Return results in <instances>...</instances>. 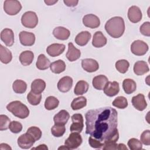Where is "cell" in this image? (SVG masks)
<instances>
[{
	"label": "cell",
	"instance_id": "obj_1",
	"mask_svg": "<svg viewBox=\"0 0 150 150\" xmlns=\"http://www.w3.org/2000/svg\"><path fill=\"white\" fill-rule=\"evenodd\" d=\"M86 133L103 144L117 142L118 113L115 109L105 107L88 110L85 114Z\"/></svg>",
	"mask_w": 150,
	"mask_h": 150
},
{
	"label": "cell",
	"instance_id": "obj_2",
	"mask_svg": "<svg viewBox=\"0 0 150 150\" xmlns=\"http://www.w3.org/2000/svg\"><path fill=\"white\" fill-rule=\"evenodd\" d=\"M105 29L112 38H120L125 31V23L123 18L120 16L111 18L105 23Z\"/></svg>",
	"mask_w": 150,
	"mask_h": 150
},
{
	"label": "cell",
	"instance_id": "obj_3",
	"mask_svg": "<svg viewBox=\"0 0 150 150\" xmlns=\"http://www.w3.org/2000/svg\"><path fill=\"white\" fill-rule=\"evenodd\" d=\"M6 109L14 116L21 119H24L29 115L28 107L19 101H13L6 105Z\"/></svg>",
	"mask_w": 150,
	"mask_h": 150
},
{
	"label": "cell",
	"instance_id": "obj_4",
	"mask_svg": "<svg viewBox=\"0 0 150 150\" xmlns=\"http://www.w3.org/2000/svg\"><path fill=\"white\" fill-rule=\"evenodd\" d=\"M21 23L25 28L30 29L34 28L38 23V16L33 11H27L22 15Z\"/></svg>",
	"mask_w": 150,
	"mask_h": 150
},
{
	"label": "cell",
	"instance_id": "obj_5",
	"mask_svg": "<svg viewBox=\"0 0 150 150\" xmlns=\"http://www.w3.org/2000/svg\"><path fill=\"white\" fill-rule=\"evenodd\" d=\"M22 9L19 1L16 0H6L4 2V10L9 15H15Z\"/></svg>",
	"mask_w": 150,
	"mask_h": 150
},
{
	"label": "cell",
	"instance_id": "obj_6",
	"mask_svg": "<svg viewBox=\"0 0 150 150\" xmlns=\"http://www.w3.org/2000/svg\"><path fill=\"white\" fill-rule=\"evenodd\" d=\"M148 49V45L141 40L134 41L131 45V51L136 56H143L145 54Z\"/></svg>",
	"mask_w": 150,
	"mask_h": 150
},
{
	"label": "cell",
	"instance_id": "obj_7",
	"mask_svg": "<svg viewBox=\"0 0 150 150\" xmlns=\"http://www.w3.org/2000/svg\"><path fill=\"white\" fill-rule=\"evenodd\" d=\"M83 141L82 138L80 133L72 132L64 142V144L70 149L77 148L81 144Z\"/></svg>",
	"mask_w": 150,
	"mask_h": 150
},
{
	"label": "cell",
	"instance_id": "obj_8",
	"mask_svg": "<svg viewBox=\"0 0 150 150\" xmlns=\"http://www.w3.org/2000/svg\"><path fill=\"white\" fill-rule=\"evenodd\" d=\"M71 121L72 124L70 127V131L80 133L84 127L83 115L81 114H74L71 116Z\"/></svg>",
	"mask_w": 150,
	"mask_h": 150
},
{
	"label": "cell",
	"instance_id": "obj_9",
	"mask_svg": "<svg viewBox=\"0 0 150 150\" xmlns=\"http://www.w3.org/2000/svg\"><path fill=\"white\" fill-rule=\"evenodd\" d=\"M35 142V140L33 138V137L26 132L21 135L18 138L17 142L20 148L22 149H29L33 145Z\"/></svg>",
	"mask_w": 150,
	"mask_h": 150
},
{
	"label": "cell",
	"instance_id": "obj_10",
	"mask_svg": "<svg viewBox=\"0 0 150 150\" xmlns=\"http://www.w3.org/2000/svg\"><path fill=\"white\" fill-rule=\"evenodd\" d=\"M83 23L87 28L95 29L100 26V21L96 15L94 14H87L83 17Z\"/></svg>",
	"mask_w": 150,
	"mask_h": 150
},
{
	"label": "cell",
	"instance_id": "obj_11",
	"mask_svg": "<svg viewBox=\"0 0 150 150\" xmlns=\"http://www.w3.org/2000/svg\"><path fill=\"white\" fill-rule=\"evenodd\" d=\"M21 43L25 46H31L35 42V36L33 33L22 31L19 35Z\"/></svg>",
	"mask_w": 150,
	"mask_h": 150
},
{
	"label": "cell",
	"instance_id": "obj_12",
	"mask_svg": "<svg viewBox=\"0 0 150 150\" xmlns=\"http://www.w3.org/2000/svg\"><path fill=\"white\" fill-rule=\"evenodd\" d=\"M142 14L139 7L133 5L129 7L128 11V18L130 22L137 23L142 19Z\"/></svg>",
	"mask_w": 150,
	"mask_h": 150
},
{
	"label": "cell",
	"instance_id": "obj_13",
	"mask_svg": "<svg viewBox=\"0 0 150 150\" xmlns=\"http://www.w3.org/2000/svg\"><path fill=\"white\" fill-rule=\"evenodd\" d=\"M131 102L134 108L138 111H142L147 107V103L145 100V96L144 94L141 93L132 97Z\"/></svg>",
	"mask_w": 150,
	"mask_h": 150
},
{
	"label": "cell",
	"instance_id": "obj_14",
	"mask_svg": "<svg viewBox=\"0 0 150 150\" xmlns=\"http://www.w3.org/2000/svg\"><path fill=\"white\" fill-rule=\"evenodd\" d=\"M73 79L70 76H64L61 78L57 83V88L62 93L68 92L72 87Z\"/></svg>",
	"mask_w": 150,
	"mask_h": 150
},
{
	"label": "cell",
	"instance_id": "obj_15",
	"mask_svg": "<svg viewBox=\"0 0 150 150\" xmlns=\"http://www.w3.org/2000/svg\"><path fill=\"white\" fill-rule=\"evenodd\" d=\"M104 93L108 97L116 96L120 91L119 83L117 81H108L103 89Z\"/></svg>",
	"mask_w": 150,
	"mask_h": 150
},
{
	"label": "cell",
	"instance_id": "obj_16",
	"mask_svg": "<svg viewBox=\"0 0 150 150\" xmlns=\"http://www.w3.org/2000/svg\"><path fill=\"white\" fill-rule=\"evenodd\" d=\"M1 39L7 46H11L14 43V33L12 29L5 28L1 33Z\"/></svg>",
	"mask_w": 150,
	"mask_h": 150
},
{
	"label": "cell",
	"instance_id": "obj_17",
	"mask_svg": "<svg viewBox=\"0 0 150 150\" xmlns=\"http://www.w3.org/2000/svg\"><path fill=\"white\" fill-rule=\"evenodd\" d=\"M81 66L83 69L89 73L97 71L99 68L98 62L93 59H84L81 60Z\"/></svg>",
	"mask_w": 150,
	"mask_h": 150
},
{
	"label": "cell",
	"instance_id": "obj_18",
	"mask_svg": "<svg viewBox=\"0 0 150 150\" xmlns=\"http://www.w3.org/2000/svg\"><path fill=\"white\" fill-rule=\"evenodd\" d=\"M65 45L59 43H53L46 49V52L52 57H57L62 54L65 49Z\"/></svg>",
	"mask_w": 150,
	"mask_h": 150
},
{
	"label": "cell",
	"instance_id": "obj_19",
	"mask_svg": "<svg viewBox=\"0 0 150 150\" xmlns=\"http://www.w3.org/2000/svg\"><path fill=\"white\" fill-rule=\"evenodd\" d=\"M66 56L70 62H74L80 58L81 52L79 49H77L71 42H70L68 44V50Z\"/></svg>",
	"mask_w": 150,
	"mask_h": 150
},
{
	"label": "cell",
	"instance_id": "obj_20",
	"mask_svg": "<svg viewBox=\"0 0 150 150\" xmlns=\"http://www.w3.org/2000/svg\"><path fill=\"white\" fill-rule=\"evenodd\" d=\"M53 35L56 39L59 40H65L69 39L70 32L69 29L64 27L58 26L53 29Z\"/></svg>",
	"mask_w": 150,
	"mask_h": 150
},
{
	"label": "cell",
	"instance_id": "obj_21",
	"mask_svg": "<svg viewBox=\"0 0 150 150\" xmlns=\"http://www.w3.org/2000/svg\"><path fill=\"white\" fill-rule=\"evenodd\" d=\"M107 39L101 31H97L93 35L92 45L95 47H102L107 44Z\"/></svg>",
	"mask_w": 150,
	"mask_h": 150
},
{
	"label": "cell",
	"instance_id": "obj_22",
	"mask_svg": "<svg viewBox=\"0 0 150 150\" xmlns=\"http://www.w3.org/2000/svg\"><path fill=\"white\" fill-rule=\"evenodd\" d=\"M134 72L136 75L142 76L146 73H148L149 70L148 65L147 63L145 61H137L135 63L134 66Z\"/></svg>",
	"mask_w": 150,
	"mask_h": 150
},
{
	"label": "cell",
	"instance_id": "obj_23",
	"mask_svg": "<svg viewBox=\"0 0 150 150\" xmlns=\"http://www.w3.org/2000/svg\"><path fill=\"white\" fill-rule=\"evenodd\" d=\"M108 81V78L104 75H98L94 77L92 81L93 87L98 90H102Z\"/></svg>",
	"mask_w": 150,
	"mask_h": 150
},
{
	"label": "cell",
	"instance_id": "obj_24",
	"mask_svg": "<svg viewBox=\"0 0 150 150\" xmlns=\"http://www.w3.org/2000/svg\"><path fill=\"white\" fill-rule=\"evenodd\" d=\"M70 118L69 113L65 110H60L53 117L54 124L65 125Z\"/></svg>",
	"mask_w": 150,
	"mask_h": 150
},
{
	"label": "cell",
	"instance_id": "obj_25",
	"mask_svg": "<svg viewBox=\"0 0 150 150\" xmlns=\"http://www.w3.org/2000/svg\"><path fill=\"white\" fill-rule=\"evenodd\" d=\"M91 35L88 31H82L78 33L75 38V42L77 45L83 46L87 44L91 38Z\"/></svg>",
	"mask_w": 150,
	"mask_h": 150
},
{
	"label": "cell",
	"instance_id": "obj_26",
	"mask_svg": "<svg viewBox=\"0 0 150 150\" xmlns=\"http://www.w3.org/2000/svg\"><path fill=\"white\" fill-rule=\"evenodd\" d=\"M46 87V83L44 80L37 79L31 83V91L36 94H41Z\"/></svg>",
	"mask_w": 150,
	"mask_h": 150
},
{
	"label": "cell",
	"instance_id": "obj_27",
	"mask_svg": "<svg viewBox=\"0 0 150 150\" xmlns=\"http://www.w3.org/2000/svg\"><path fill=\"white\" fill-rule=\"evenodd\" d=\"M34 59V54L30 50L22 52L19 56V61L23 66L30 65Z\"/></svg>",
	"mask_w": 150,
	"mask_h": 150
},
{
	"label": "cell",
	"instance_id": "obj_28",
	"mask_svg": "<svg viewBox=\"0 0 150 150\" xmlns=\"http://www.w3.org/2000/svg\"><path fill=\"white\" fill-rule=\"evenodd\" d=\"M12 59L11 52L6 47L0 45V60L2 63L8 64Z\"/></svg>",
	"mask_w": 150,
	"mask_h": 150
},
{
	"label": "cell",
	"instance_id": "obj_29",
	"mask_svg": "<svg viewBox=\"0 0 150 150\" xmlns=\"http://www.w3.org/2000/svg\"><path fill=\"white\" fill-rule=\"evenodd\" d=\"M122 88L126 94H130L136 90L137 84L134 80L126 79L122 82Z\"/></svg>",
	"mask_w": 150,
	"mask_h": 150
},
{
	"label": "cell",
	"instance_id": "obj_30",
	"mask_svg": "<svg viewBox=\"0 0 150 150\" xmlns=\"http://www.w3.org/2000/svg\"><path fill=\"white\" fill-rule=\"evenodd\" d=\"M50 62L45 54H40L38 57V60L36 63V67L39 70H46L50 67Z\"/></svg>",
	"mask_w": 150,
	"mask_h": 150
},
{
	"label": "cell",
	"instance_id": "obj_31",
	"mask_svg": "<svg viewBox=\"0 0 150 150\" xmlns=\"http://www.w3.org/2000/svg\"><path fill=\"white\" fill-rule=\"evenodd\" d=\"M50 70L53 73L55 74H59L65 70L66 64L62 60H57L50 64Z\"/></svg>",
	"mask_w": 150,
	"mask_h": 150
},
{
	"label": "cell",
	"instance_id": "obj_32",
	"mask_svg": "<svg viewBox=\"0 0 150 150\" xmlns=\"http://www.w3.org/2000/svg\"><path fill=\"white\" fill-rule=\"evenodd\" d=\"M89 85L88 83L84 80L79 81L74 89V93L77 96L83 95L86 93L88 90Z\"/></svg>",
	"mask_w": 150,
	"mask_h": 150
},
{
	"label": "cell",
	"instance_id": "obj_33",
	"mask_svg": "<svg viewBox=\"0 0 150 150\" xmlns=\"http://www.w3.org/2000/svg\"><path fill=\"white\" fill-rule=\"evenodd\" d=\"M87 104V99L83 96L75 98L71 103V107L73 110H78L84 107Z\"/></svg>",
	"mask_w": 150,
	"mask_h": 150
},
{
	"label": "cell",
	"instance_id": "obj_34",
	"mask_svg": "<svg viewBox=\"0 0 150 150\" xmlns=\"http://www.w3.org/2000/svg\"><path fill=\"white\" fill-rule=\"evenodd\" d=\"M12 88L15 93L18 94H22L26 91L27 89V84L22 80H16L13 83Z\"/></svg>",
	"mask_w": 150,
	"mask_h": 150
},
{
	"label": "cell",
	"instance_id": "obj_35",
	"mask_svg": "<svg viewBox=\"0 0 150 150\" xmlns=\"http://www.w3.org/2000/svg\"><path fill=\"white\" fill-rule=\"evenodd\" d=\"M59 100L54 96H49L46 98L45 102V107L47 110L55 109L59 105Z\"/></svg>",
	"mask_w": 150,
	"mask_h": 150
},
{
	"label": "cell",
	"instance_id": "obj_36",
	"mask_svg": "<svg viewBox=\"0 0 150 150\" xmlns=\"http://www.w3.org/2000/svg\"><path fill=\"white\" fill-rule=\"evenodd\" d=\"M42 100L41 94H36L30 91L27 95L28 101L33 105H38Z\"/></svg>",
	"mask_w": 150,
	"mask_h": 150
},
{
	"label": "cell",
	"instance_id": "obj_37",
	"mask_svg": "<svg viewBox=\"0 0 150 150\" xmlns=\"http://www.w3.org/2000/svg\"><path fill=\"white\" fill-rule=\"evenodd\" d=\"M115 68L116 69L121 73H125L128 70L129 63V62L125 59H121L118 60L115 63Z\"/></svg>",
	"mask_w": 150,
	"mask_h": 150
},
{
	"label": "cell",
	"instance_id": "obj_38",
	"mask_svg": "<svg viewBox=\"0 0 150 150\" xmlns=\"http://www.w3.org/2000/svg\"><path fill=\"white\" fill-rule=\"evenodd\" d=\"M112 104L113 106L120 108V109H124L128 106V101L125 97L123 96H118L114 99L112 101Z\"/></svg>",
	"mask_w": 150,
	"mask_h": 150
},
{
	"label": "cell",
	"instance_id": "obj_39",
	"mask_svg": "<svg viewBox=\"0 0 150 150\" xmlns=\"http://www.w3.org/2000/svg\"><path fill=\"white\" fill-rule=\"evenodd\" d=\"M65 131L66 128L64 125L54 124V125L51 128V132L52 135L56 137H60L63 136L65 133Z\"/></svg>",
	"mask_w": 150,
	"mask_h": 150
},
{
	"label": "cell",
	"instance_id": "obj_40",
	"mask_svg": "<svg viewBox=\"0 0 150 150\" xmlns=\"http://www.w3.org/2000/svg\"><path fill=\"white\" fill-rule=\"evenodd\" d=\"M26 132L31 135L35 141L40 139L42 137V131L40 128L37 127H30L28 129Z\"/></svg>",
	"mask_w": 150,
	"mask_h": 150
},
{
	"label": "cell",
	"instance_id": "obj_41",
	"mask_svg": "<svg viewBox=\"0 0 150 150\" xmlns=\"http://www.w3.org/2000/svg\"><path fill=\"white\" fill-rule=\"evenodd\" d=\"M127 145L129 148L131 150H138L142 149V142L138 139L132 138L129 139Z\"/></svg>",
	"mask_w": 150,
	"mask_h": 150
},
{
	"label": "cell",
	"instance_id": "obj_42",
	"mask_svg": "<svg viewBox=\"0 0 150 150\" xmlns=\"http://www.w3.org/2000/svg\"><path fill=\"white\" fill-rule=\"evenodd\" d=\"M11 123L10 119L6 115H0V130H6L9 128Z\"/></svg>",
	"mask_w": 150,
	"mask_h": 150
},
{
	"label": "cell",
	"instance_id": "obj_43",
	"mask_svg": "<svg viewBox=\"0 0 150 150\" xmlns=\"http://www.w3.org/2000/svg\"><path fill=\"white\" fill-rule=\"evenodd\" d=\"M9 128L10 131L14 134H18L20 132L22 129V125L21 122L16 121H13L11 122L9 124Z\"/></svg>",
	"mask_w": 150,
	"mask_h": 150
},
{
	"label": "cell",
	"instance_id": "obj_44",
	"mask_svg": "<svg viewBox=\"0 0 150 150\" xmlns=\"http://www.w3.org/2000/svg\"><path fill=\"white\" fill-rule=\"evenodd\" d=\"M141 142L145 145H150V131L149 129L144 131L140 136Z\"/></svg>",
	"mask_w": 150,
	"mask_h": 150
},
{
	"label": "cell",
	"instance_id": "obj_45",
	"mask_svg": "<svg viewBox=\"0 0 150 150\" xmlns=\"http://www.w3.org/2000/svg\"><path fill=\"white\" fill-rule=\"evenodd\" d=\"M88 143L91 147L97 149H101L103 147L104 145V144L103 142H101L99 140L95 139L91 136H90L88 138Z\"/></svg>",
	"mask_w": 150,
	"mask_h": 150
},
{
	"label": "cell",
	"instance_id": "obj_46",
	"mask_svg": "<svg viewBox=\"0 0 150 150\" xmlns=\"http://www.w3.org/2000/svg\"><path fill=\"white\" fill-rule=\"evenodd\" d=\"M139 31L144 36H150V22H145L140 26Z\"/></svg>",
	"mask_w": 150,
	"mask_h": 150
},
{
	"label": "cell",
	"instance_id": "obj_47",
	"mask_svg": "<svg viewBox=\"0 0 150 150\" xmlns=\"http://www.w3.org/2000/svg\"><path fill=\"white\" fill-rule=\"evenodd\" d=\"M63 2L64 3V4L69 7H74L76 6L78 2L79 1H74V0H64Z\"/></svg>",
	"mask_w": 150,
	"mask_h": 150
},
{
	"label": "cell",
	"instance_id": "obj_48",
	"mask_svg": "<svg viewBox=\"0 0 150 150\" xmlns=\"http://www.w3.org/2000/svg\"><path fill=\"white\" fill-rule=\"evenodd\" d=\"M32 149H48V148L47 147V146L45 144H41L40 145H39L38 146H36L35 148H32Z\"/></svg>",
	"mask_w": 150,
	"mask_h": 150
},
{
	"label": "cell",
	"instance_id": "obj_49",
	"mask_svg": "<svg viewBox=\"0 0 150 150\" xmlns=\"http://www.w3.org/2000/svg\"><path fill=\"white\" fill-rule=\"evenodd\" d=\"M0 149H11L12 148L6 144H0Z\"/></svg>",
	"mask_w": 150,
	"mask_h": 150
},
{
	"label": "cell",
	"instance_id": "obj_50",
	"mask_svg": "<svg viewBox=\"0 0 150 150\" xmlns=\"http://www.w3.org/2000/svg\"><path fill=\"white\" fill-rule=\"evenodd\" d=\"M45 3L47 5H54L55 3H56L57 2V1H51V0H47V1H44Z\"/></svg>",
	"mask_w": 150,
	"mask_h": 150
},
{
	"label": "cell",
	"instance_id": "obj_51",
	"mask_svg": "<svg viewBox=\"0 0 150 150\" xmlns=\"http://www.w3.org/2000/svg\"><path fill=\"white\" fill-rule=\"evenodd\" d=\"M118 149H125L127 150L128 148L124 144H118Z\"/></svg>",
	"mask_w": 150,
	"mask_h": 150
},
{
	"label": "cell",
	"instance_id": "obj_52",
	"mask_svg": "<svg viewBox=\"0 0 150 150\" xmlns=\"http://www.w3.org/2000/svg\"><path fill=\"white\" fill-rule=\"evenodd\" d=\"M70 149L67 146H66V145H64V146H60V147H59V148H58V149Z\"/></svg>",
	"mask_w": 150,
	"mask_h": 150
}]
</instances>
